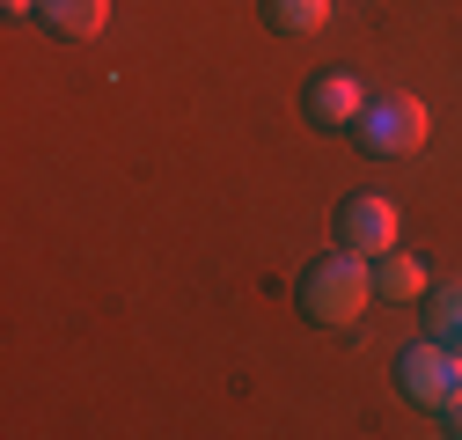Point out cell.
Segmentation results:
<instances>
[{"mask_svg": "<svg viewBox=\"0 0 462 440\" xmlns=\"http://www.w3.org/2000/svg\"><path fill=\"white\" fill-rule=\"evenodd\" d=\"M367 301H374V271H367V257H353V250H330V257H316V264L301 271V316H309V323L345 330V323L367 316Z\"/></svg>", "mask_w": 462, "mask_h": 440, "instance_id": "obj_1", "label": "cell"}, {"mask_svg": "<svg viewBox=\"0 0 462 440\" xmlns=\"http://www.w3.org/2000/svg\"><path fill=\"white\" fill-rule=\"evenodd\" d=\"M367 154H419L426 147V103L419 96H374L360 118H353Z\"/></svg>", "mask_w": 462, "mask_h": 440, "instance_id": "obj_2", "label": "cell"}, {"mask_svg": "<svg viewBox=\"0 0 462 440\" xmlns=\"http://www.w3.org/2000/svg\"><path fill=\"white\" fill-rule=\"evenodd\" d=\"M396 381H403V397H411V404L448 411L462 397V353L440 345V338H426V345H411V353L396 360Z\"/></svg>", "mask_w": 462, "mask_h": 440, "instance_id": "obj_3", "label": "cell"}, {"mask_svg": "<svg viewBox=\"0 0 462 440\" xmlns=\"http://www.w3.org/2000/svg\"><path fill=\"white\" fill-rule=\"evenodd\" d=\"M337 250H353V257H389L396 250V206L360 191V198H345L337 206Z\"/></svg>", "mask_w": 462, "mask_h": 440, "instance_id": "obj_4", "label": "cell"}, {"mask_svg": "<svg viewBox=\"0 0 462 440\" xmlns=\"http://www.w3.org/2000/svg\"><path fill=\"white\" fill-rule=\"evenodd\" d=\"M360 110H367V96H360L353 74H323V81L309 88V118H316V125H353Z\"/></svg>", "mask_w": 462, "mask_h": 440, "instance_id": "obj_5", "label": "cell"}, {"mask_svg": "<svg viewBox=\"0 0 462 440\" xmlns=\"http://www.w3.org/2000/svg\"><path fill=\"white\" fill-rule=\"evenodd\" d=\"M37 15H44V30H60V37H103V23H110V0H37Z\"/></svg>", "mask_w": 462, "mask_h": 440, "instance_id": "obj_6", "label": "cell"}, {"mask_svg": "<svg viewBox=\"0 0 462 440\" xmlns=\"http://www.w3.org/2000/svg\"><path fill=\"white\" fill-rule=\"evenodd\" d=\"M264 23L286 37H316L330 23V0H264Z\"/></svg>", "mask_w": 462, "mask_h": 440, "instance_id": "obj_7", "label": "cell"}, {"mask_svg": "<svg viewBox=\"0 0 462 440\" xmlns=\"http://www.w3.org/2000/svg\"><path fill=\"white\" fill-rule=\"evenodd\" d=\"M374 294H389V301H419V294H426V271H419L411 257L389 250V257L374 264Z\"/></svg>", "mask_w": 462, "mask_h": 440, "instance_id": "obj_8", "label": "cell"}, {"mask_svg": "<svg viewBox=\"0 0 462 440\" xmlns=\"http://www.w3.org/2000/svg\"><path fill=\"white\" fill-rule=\"evenodd\" d=\"M426 323H433V338H440V345L462 353V287H440L433 308H426Z\"/></svg>", "mask_w": 462, "mask_h": 440, "instance_id": "obj_9", "label": "cell"}, {"mask_svg": "<svg viewBox=\"0 0 462 440\" xmlns=\"http://www.w3.org/2000/svg\"><path fill=\"white\" fill-rule=\"evenodd\" d=\"M448 433H462V397H455V404H448Z\"/></svg>", "mask_w": 462, "mask_h": 440, "instance_id": "obj_10", "label": "cell"}, {"mask_svg": "<svg viewBox=\"0 0 462 440\" xmlns=\"http://www.w3.org/2000/svg\"><path fill=\"white\" fill-rule=\"evenodd\" d=\"M8 8H15V15H30V8H37V0H8Z\"/></svg>", "mask_w": 462, "mask_h": 440, "instance_id": "obj_11", "label": "cell"}]
</instances>
